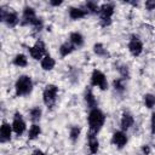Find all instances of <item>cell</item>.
Segmentation results:
<instances>
[{
  "label": "cell",
  "mask_w": 155,
  "mask_h": 155,
  "mask_svg": "<svg viewBox=\"0 0 155 155\" xmlns=\"http://www.w3.org/2000/svg\"><path fill=\"white\" fill-rule=\"evenodd\" d=\"M87 122H88L90 132L97 134L102 130V127L104 126L105 115L99 108L90 109V113H88V116H87Z\"/></svg>",
  "instance_id": "6da1fadb"
},
{
  "label": "cell",
  "mask_w": 155,
  "mask_h": 155,
  "mask_svg": "<svg viewBox=\"0 0 155 155\" xmlns=\"http://www.w3.org/2000/svg\"><path fill=\"white\" fill-rule=\"evenodd\" d=\"M21 24L22 25H31L38 31H40L42 29V19L36 16V12L31 6H25L23 8Z\"/></svg>",
  "instance_id": "7a4b0ae2"
},
{
  "label": "cell",
  "mask_w": 155,
  "mask_h": 155,
  "mask_svg": "<svg viewBox=\"0 0 155 155\" xmlns=\"http://www.w3.org/2000/svg\"><path fill=\"white\" fill-rule=\"evenodd\" d=\"M15 91L17 97H24L33 91V80L29 75H21L15 82Z\"/></svg>",
  "instance_id": "3957f363"
},
{
  "label": "cell",
  "mask_w": 155,
  "mask_h": 155,
  "mask_svg": "<svg viewBox=\"0 0 155 155\" xmlns=\"http://www.w3.org/2000/svg\"><path fill=\"white\" fill-rule=\"evenodd\" d=\"M0 21L4 22L7 27L13 28L18 24L19 17H18V13L13 11L12 8H6L5 6H1L0 7Z\"/></svg>",
  "instance_id": "277c9868"
},
{
  "label": "cell",
  "mask_w": 155,
  "mask_h": 155,
  "mask_svg": "<svg viewBox=\"0 0 155 155\" xmlns=\"http://www.w3.org/2000/svg\"><path fill=\"white\" fill-rule=\"evenodd\" d=\"M114 4L111 2H105L102 4L99 7V22L102 27H108L111 24V17L114 15Z\"/></svg>",
  "instance_id": "5b68a950"
},
{
  "label": "cell",
  "mask_w": 155,
  "mask_h": 155,
  "mask_svg": "<svg viewBox=\"0 0 155 155\" xmlns=\"http://www.w3.org/2000/svg\"><path fill=\"white\" fill-rule=\"evenodd\" d=\"M58 96V87L53 84H48L45 86L42 91V101L47 108H52L56 104Z\"/></svg>",
  "instance_id": "8992f818"
},
{
  "label": "cell",
  "mask_w": 155,
  "mask_h": 155,
  "mask_svg": "<svg viewBox=\"0 0 155 155\" xmlns=\"http://www.w3.org/2000/svg\"><path fill=\"white\" fill-rule=\"evenodd\" d=\"M91 85L93 87H98L102 91H105L108 88V80L103 71L94 69L91 74Z\"/></svg>",
  "instance_id": "52a82bcc"
},
{
  "label": "cell",
  "mask_w": 155,
  "mask_h": 155,
  "mask_svg": "<svg viewBox=\"0 0 155 155\" xmlns=\"http://www.w3.org/2000/svg\"><path fill=\"white\" fill-rule=\"evenodd\" d=\"M28 51H29L30 57H31L33 59H35V61H41V59L47 54V52H46V46H45V42H44L42 40H38L31 47L28 48Z\"/></svg>",
  "instance_id": "ba28073f"
},
{
  "label": "cell",
  "mask_w": 155,
  "mask_h": 155,
  "mask_svg": "<svg viewBox=\"0 0 155 155\" xmlns=\"http://www.w3.org/2000/svg\"><path fill=\"white\" fill-rule=\"evenodd\" d=\"M12 128H13V133L18 137H21L25 130H27V124L23 119V115L19 111H16L13 115V120H12Z\"/></svg>",
  "instance_id": "9c48e42d"
},
{
  "label": "cell",
  "mask_w": 155,
  "mask_h": 155,
  "mask_svg": "<svg viewBox=\"0 0 155 155\" xmlns=\"http://www.w3.org/2000/svg\"><path fill=\"white\" fill-rule=\"evenodd\" d=\"M128 51H130V53L133 57L140 56V53L143 52V42L139 39V36L132 35L130 38V41H128Z\"/></svg>",
  "instance_id": "30bf717a"
},
{
  "label": "cell",
  "mask_w": 155,
  "mask_h": 155,
  "mask_svg": "<svg viewBox=\"0 0 155 155\" xmlns=\"http://www.w3.org/2000/svg\"><path fill=\"white\" fill-rule=\"evenodd\" d=\"M127 140H128V138L122 130L115 131L111 136V144L115 145L117 149H122L127 144Z\"/></svg>",
  "instance_id": "8fae6325"
},
{
  "label": "cell",
  "mask_w": 155,
  "mask_h": 155,
  "mask_svg": "<svg viewBox=\"0 0 155 155\" xmlns=\"http://www.w3.org/2000/svg\"><path fill=\"white\" fill-rule=\"evenodd\" d=\"M12 132H13L12 125H10L6 121H2V124L0 126V142L2 144L10 142L12 138Z\"/></svg>",
  "instance_id": "7c38bea8"
},
{
  "label": "cell",
  "mask_w": 155,
  "mask_h": 155,
  "mask_svg": "<svg viewBox=\"0 0 155 155\" xmlns=\"http://www.w3.org/2000/svg\"><path fill=\"white\" fill-rule=\"evenodd\" d=\"M134 124V117L131 113L128 111H124L122 115H121V119H120V126H121V130L125 132L127 130H130Z\"/></svg>",
  "instance_id": "4fadbf2b"
},
{
  "label": "cell",
  "mask_w": 155,
  "mask_h": 155,
  "mask_svg": "<svg viewBox=\"0 0 155 155\" xmlns=\"http://www.w3.org/2000/svg\"><path fill=\"white\" fill-rule=\"evenodd\" d=\"M69 42H70V44L75 47V50H76V48H81V47L84 46L85 39H84V36H82L81 33H79V31H73V33H70V35H69Z\"/></svg>",
  "instance_id": "5bb4252c"
},
{
  "label": "cell",
  "mask_w": 155,
  "mask_h": 155,
  "mask_svg": "<svg viewBox=\"0 0 155 155\" xmlns=\"http://www.w3.org/2000/svg\"><path fill=\"white\" fill-rule=\"evenodd\" d=\"M87 140H88V149H90L91 154H97L98 149H99V140L97 138V134L92 133V132H88Z\"/></svg>",
  "instance_id": "9a60e30c"
},
{
  "label": "cell",
  "mask_w": 155,
  "mask_h": 155,
  "mask_svg": "<svg viewBox=\"0 0 155 155\" xmlns=\"http://www.w3.org/2000/svg\"><path fill=\"white\" fill-rule=\"evenodd\" d=\"M87 11L82 7H70L69 8V17L70 19L73 21H79V19H82L84 17L87 16Z\"/></svg>",
  "instance_id": "2e32d148"
},
{
  "label": "cell",
  "mask_w": 155,
  "mask_h": 155,
  "mask_svg": "<svg viewBox=\"0 0 155 155\" xmlns=\"http://www.w3.org/2000/svg\"><path fill=\"white\" fill-rule=\"evenodd\" d=\"M85 103H86V105H87L90 109L98 108L97 99H96V97H94V94H93L91 87H87L86 91H85Z\"/></svg>",
  "instance_id": "e0dca14e"
},
{
  "label": "cell",
  "mask_w": 155,
  "mask_h": 155,
  "mask_svg": "<svg viewBox=\"0 0 155 155\" xmlns=\"http://www.w3.org/2000/svg\"><path fill=\"white\" fill-rule=\"evenodd\" d=\"M40 65H41V68H42L44 70L50 71V70H52V69L54 68L56 61H54V58H53L52 56H50V54L47 53V54L40 61Z\"/></svg>",
  "instance_id": "ac0fdd59"
},
{
  "label": "cell",
  "mask_w": 155,
  "mask_h": 155,
  "mask_svg": "<svg viewBox=\"0 0 155 155\" xmlns=\"http://www.w3.org/2000/svg\"><path fill=\"white\" fill-rule=\"evenodd\" d=\"M40 134H41V127L38 124H33L28 130V139L34 140V139L39 138Z\"/></svg>",
  "instance_id": "d6986e66"
},
{
  "label": "cell",
  "mask_w": 155,
  "mask_h": 155,
  "mask_svg": "<svg viewBox=\"0 0 155 155\" xmlns=\"http://www.w3.org/2000/svg\"><path fill=\"white\" fill-rule=\"evenodd\" d=\"M74 50H75V47H74L69 41H65V42H63V44L59 46V54H61V57H67V56H69Z\"/></svg>",
  "instance_id": "ffe728a7"
},
{
  "label": "cell",
  "mask_w": 155,
  "mask_h": 155,
  "mask_svg": "<svg viewBox=\"0 0 155 155\" xmlns=\"http://www.w3.org/2000/svg\"><path fill=\"white\" fill-rule=\"evenodd\" d=\"M12 63H13L16 67H18V68H24V67L28 65V58H27L25 54H23V53H18V54L15 56Z\"/></svg>",
  "instance_id": "44dd1931"
},
{
  "label": "cell",
  "mask_w": 155,
  "mask_h": 155,
  "mask_svg": "<svg viewBox=\"0 0 155 155\" xmlns=\"http://www.w3.org/2000/svg\"><path fill=\"white\" fill-rule=\"evenodd\" d=\"M41 115H42V110H41L40 107H34L29 110V117L33 121V124L39 122L40 119H41Z\"/></svg>",
  "instance_id": "7402d4cb"
},
{
  "label": "cell",
  "mask_w": 155,
  "mask_h": 155,
  "mask_svg": "<svg viewBox=\"0 0 155 155\" xmlns=\"http://www.w3.org/2000/svg\"><path fill=\"white\" fill-rule=\"evenodd\" d=\"M93 52L98 57H107V56H109V52L107 51V48L104 47V45L101 44V42H97V44L93 45Z\"/></svg>",
  "instance_id": "603a6c76"
},
{
  "label": "cell",
  "mask_w": 155,
  "mask_h": 155,
  "mask_svg": "<svg viewBox=\"0 0 155 155\" xmlns=\"http://www.w3.org/2000/svg\"><path fill=\"white\" fill-rule=\"evenodd\" d=\"M99 7H101V5H98L96 1H86L85 2V10L88 13H99Z\"/></svg>",
  "instance_id": "cb8c5ba5"
},
{
  "label": "cell",
  "mask_w": 155,
  "mask_h": 155,
  "mask_svg": "<svg viewBox=\"0 0 155 155\" xmlns=\"http://www.w3.org/2000/svg\"><path fill=\"white\" fill-rule=\"evenodd\" d=\"M113 87L114 90L117 92V93H124L125 90H126V86H125V80L122 78L120 79H115L113 81Z\"/></svg>",
  "instance_id": "d4e9b609"
},
{
  "label": "cell",
  "mask_w": 155,
  "mask_h": 155,
  "mask_svg": "<svg viewBox=\"0 0 155 155\" xmlns=\"http://www.w3.org/2000/svg\"><path fill=\"white\" fill-rule=\"evenodd\" d=\"M81 133V127L80 126H71L69 128V138L71 142H76L80 137Z\"/></svg>",
  "instance_id": "484cf974"
},
{
  "label": "cell",
  "mask_w": 155,
  "mask_h": 155,
  "mask_svg": "<svg viewBox=\"0 0 155 155\" xmlns=\"http://www.w3.org/2000/svg\"><path fill=\"white\" fill-rule=\"evenodd\" d=\"M143 102L148 109H153L155 107V96L151 93H145L143 96Z\"/></svg>",
  "instance_id": "4316f807"
},
{
  "label": "cell",
  "mask_w": 155,
  "mask_h": 155,
  "mask_svg": "<svg viewBox=\"0 0 155 155\" xmlns=\"http://www.w3.org/2000/svg\"><path fill=\"white\" fill-rule=\"evenodd\" d=\"M119 71H120L121 78H122L124 80L130 78V71H128V67H127V65H122V67L119 69Z\"/></svg>",
  "instance_id": "83f0119b"
},
{
  "label": "cell",
  "mask_w": 155,
  "mask_h": 155,
  "mask_svg": "<svg viewBox=\"0 0 155 155\" xmlns=\"http://www.w3.org/2000/svg\"><path fill=\"white\" fill-rule=\"evenodd\" d=\"M145 8L148 11L155 10V0H148V1H145Z\"/></svg>",
  "instance_id": "f1b7e54d"
},
{
  "label": "cell",
  "mask_w": 155,
  "mask_h": 155,
  "mask_svg": "<svg viewBox=\"0 0 155 155\" xmlns=\"http://www.w3.org/2000/svg\"><path fill=\"white\" fill-rule=\"evenodd\" d=\"M150 125H151V133H155V111H154L153 115H151Z\"/></svg>",
  "instance_id": "f546056e"
},
{
  "label": "cell",
  "mask_w": 155,
  "mask_h": 155,
  "mask_svg": "<svg viewBox=\"0 0 155 155\" xmlns=\"http://www.w3.org/2000/svg\"><path fill=\"white\" fill-rule=\"evenodd\" d=\"M142 153H143L144 155H150V153H151L150 147H149V145H143V147H142Z\"/></svg>",
  "instance_id": "4dcf8cb0"
},
{
  "label": "cell",
  "mask_w": 155,
  "mask_h": 155,
  "mask_svg": "<svg viewBox=\"0 0 155 155\" xmlns=\"http://www.w3.org/2000/svg\"><path fill=\"white\" fill-rule=\"evenodd\" d=\"M62 4H63L62 0H51V1H50V5H51V6H59V5H62Z\"/></svg>",
  "instance_id": "1f68e13d"
},
{
  "label": "cell",
  "mask_w": 155,
  "mask_h": 155,
  "mask_svg": "<svg viewBox=\"0 0 155 155\" xmlns=\"http://www.w3.org/2000/svg\"><path fill=\"white\" fill-rule=\"evenodd\" d=\"M31 155H45V153H44L42 150H40V149H35V150L31 153Z\"/></svg>",
  "instance_id": "d6a6232c"
}]
</instances>
